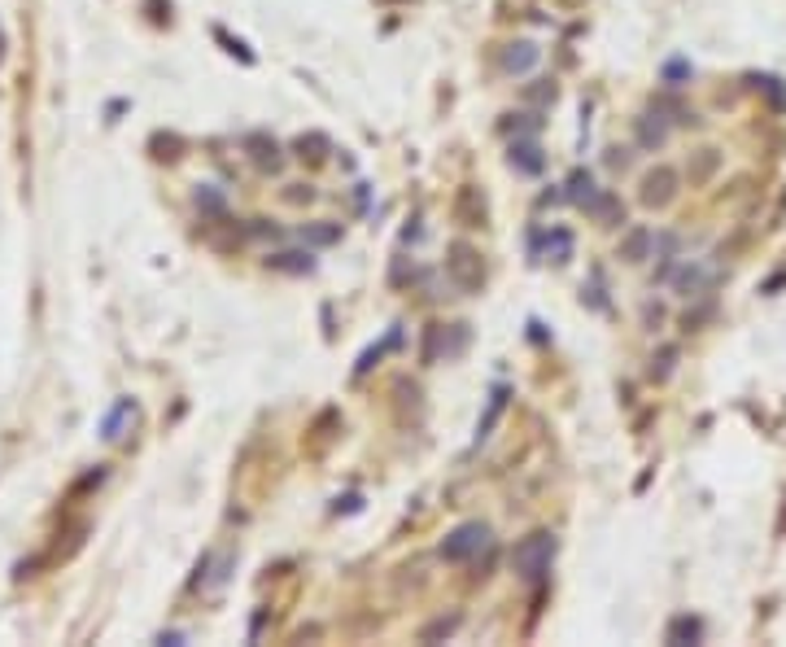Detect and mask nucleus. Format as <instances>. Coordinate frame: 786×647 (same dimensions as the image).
Listing matches in <instances>:
<instances>
[{
	"label": "nucleus",
	"mask_w": 786,
	"mask_h": 647,
	"mask_svg": "<svg viewBox=\"0 0 786 647\" xmlns=\"http://www.w3.org/2000/svg\"><path fill=\"white\" fill-rule=\"evenodd\" d=\"M669 184H673V175L660 171V175L647 180V193H642V197H647V202H669Z\"/></svg>",
	"instance_id": "5"
},
{
	"label": "nucleus",
	"mask_w": 786,
	"mask_h": 647,
	"mask_svg": "<svg viewBox=\"0 0 786 647\" xmlns=\"http://www.w3.org/2000/svg\"><path fill=\"white\" fill-rule=\"evenodd\" d=\"M455 626H459V617H450V621H437V626H428V630H424V639H437V635H450Z\"/></svg>",
	"instance_id": "10"
},
{
	"label": "nucleus",
	"mask_w": 786,
	"mask_h": 647,
	"mask_svg": "<svg viewBox=\"0 0 786 647\" xmlns=\"http://www.w3.org/2000/svg\"><path fill=\"white\" fill-rule=\"evenodd\" d=\"M512 162H520V171H542L537 145H516V149H512Z\"/></svg>",
	"instance_id": "8"
},
{
	"label": "nucleus",
	"mask_w": 786,
	"mask_h": 647,
	"mask_svg": "<svg viewBox=\"0 0 786 647\" xmlns=\"http://www.w3.org/2000/svg\"><path fill=\"white\" fill-rule=\"evenodd\" d=\"M489 542V525H480V521H472V525H459L450 539L441 542V560H450V564H464L472 560L480 547Z\"/></svg>",
	"instance_id": "2"
},
{
	"label": "nucleus",
	"mask_w": 786,
	"mask_h": 647,
	"mask_svg": "<svg viewBox=\"0 0 786 647\" xmlns=\"http://www.w3.org/2000/svg\"><path fill=\"white\" fill-rule=\"evenodd\" d=\"M503 403H507V389H494V398H489V411H485V420H480V429H476V437H489V429H494V420L503 416Z\"/></svg>",
	"instance_id": "4"
},
{
	"label": "nucleus",
	"mask_w": 786,
	"mask_h": 647,
	"mask_svg": "<svg viewBox=\"0 0 786 647\" xmlns=\"http://www.w3.org/2000/svg\"><path fill=\"white\" fill-rule=\"evenodd\" d=\"M568 188H573V193H568V197H573V202H581V206H585V202H590V193H594V180H590V171H576L573 180H568Z\"/></svg>",
	"instance_id": "7"
},
{
	"label": "nucleus",
	"mask_w": 786,
	"mask_h": 647,
	"mask_svg": "<svg viewBox=\"0 0 786 647\" xmlns=\"http://www.w3.org/2000/svg\"><path fill=\"white\" fill-rule=\"evenodd\" d=\"M127 416H136V407H131V398H123V403H118V407H114V411H109V416H105V437H123V420H127Z\"/></svg>",
	"instance_id": "3"
},
{
	"label": "nucleus",
	"mask_w": 786,
	"mask_h": 647,
	"mask_svg": "<svg viewBox=\"0 0 786 647\" xmlns=\"http://www.w3.org/2000/svg\"><path fill=\"white\" fill-rule=\"evenodd\" d=\"M537 61V49L533 44H512V53H507V70H528Z\"/></svg>",
	"instance_id": "6"
},
{
	"label": "nucleus",
	"mask_w": 786,
	"mask_h": 647,
	"mask_svg": "<svg viewBox=\"0 0 786 647\" xmlns=\"http://www.w3.org/2000/svg\"><path fill=\"white\" fill-rule=\"evenodd\" d=\"M681 635H690V639H699V621H678V626L669 630V639H681Z\"/></svg>",
	"instance_id": "9"
},
{
	"label": "nucleus",
	"mask_w": 786,
	"mask_h": 647,
	"mask_svg": "<svg viewBox=\"0 0 786 647\" xmlns=\"http://www.w3.org/2000/svg\"><path fill=\"white\" fill-rule=\"evenodd\" d=\"M551 560H555V534H533V539H524L516 547V555H512V564H516V573H520L524 582H537L546 569H551Z\"/></svg>",
	"instance_id": "1"
}]
</instances>
